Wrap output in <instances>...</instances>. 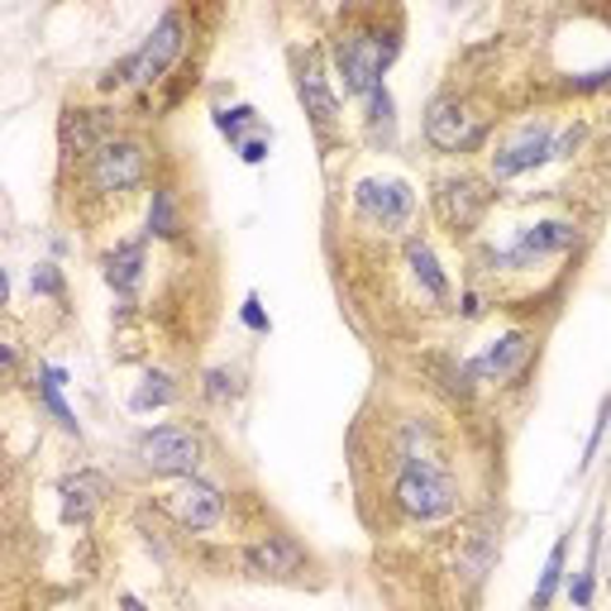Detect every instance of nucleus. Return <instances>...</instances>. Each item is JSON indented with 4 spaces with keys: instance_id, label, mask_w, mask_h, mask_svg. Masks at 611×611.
Here are the masks:
<instances>
[{
    "instance_id": "obj_9",
    "label": "nucleus",
    "mask_w": 611,
    "mask_h": 611,
    "mask_svg": "<svg viewBox=\"0 0 611 611\" xmlns=\"http://www.w3.org/2000/svg\"><path fill=\"white\" fill-rule=\"evenodd\" d=\"M440 215H444V225H454V229H473L478 221H483V211L492 206V192L478 178H454V182H444L440 186Z\"/></svg>"
},
{
    "instance_id": "obj_5",
    "label": "nucleus",
    "mask_w": 611,
    "mask_h": 611,
    "mask_svg": "<svg viewBox=\"0 0 611 611\" xmlns=\"http://www.w3.org/2000/svg\"><path fill=\"white\" fill-rule=\"evenodd\" d=\"M426 135L435 149L444 153H469L478 139H483V120L463 106V100H435L426 115Z\"/></svg>"
},
{
    "instance_id": "obj_10",
    "label": "nucleus",
    "mask_w": 611,
    "mask_h": 611,
    "mask_svg": "<svg viewBox=\"0 0 611 611\" xmlns=\"http://www.w3.org/2000/svg\"><path fill=\"white\" fill-rule=\"evenodd\" d=\"M545 158H559V153H555V139H549L545 125H530L526 135L512 143V149H502L497 158H492V172H497V178H521V172L540 168Z\"/></svg>"
},
{
    "instance_id": "obj_21",
    "label": "nucleus",
    "mask_w": 611,
    "mask_h": 611,
    "mask_svg": "<svg viewBox=\"0 0 611 611\" xmlns=\"http://www.w3.org/2000/svg\"><path fill=\"white\" fill-rule=\"evenodd\" d=\"M559 574H564V540L549 549V564H545V578H540V588H535V611H545L549 602H555V592H559Z\"/></svg>"
},
{
    "instance_id": "obj_24",
    "label": "nucleus",
    "mask_w": 611,
    "mask_h": 611,
    "mask_svg": "<svg viewBox=\"0 0 611 611\" xmlns=\"http://www.w3.org/2000/svg\"><path fill=\"white\" fill-rule=\"evenodd\" d=\"M264 153H268L264 139H249V143H244V163H264Z\"/></svg>"
},
{
    "instance_id": "obj_7",
    "label": "nucleus",
    "mask_w": 611,
    "mask_h": 611,
    "mask_svg": "<svg viewBox=\"0 0 611 611\" xmlns=\"http://www.w3.org/2000/svg\"><path fill=\"white\" fill-rule=\"evenodd\" d=\"M358 211L368 215V221H377L383 229H401L406 221H411V192H406V182H392V178H368L358 182Z\"/></svg>"
},
{
    "instance_id": "obj_13",
    "label": "nucleus",
    "mask_w": 611,
    "mask_h": 611,
    "mask_svg": "<svg viewBox=\"0 0 611 611\" xmlns=\"http://www.w3.org/2000/svg\"><path fill=\"white\" fill-rule=\"evenodd\" d=\"M526 354H530V334L512 330V334H502V340L492 344L483 358H473V363H469V373H473V377H512V373L521 368V358H526Z\"/></svg>"
},
{
    "instance_id": "obj_22",
    "label": "nucleus",
    "mask_w": 611,
    "mask_h": 611,
    "mask_svg": "<svg viewBox=\"0 0 611 611\" xmlns=\"http://www.w3.org/2000/svg\"><path fill=\"white\" fill-rule=\"evenodd\" d=\"M168 397H172L168 377H163V373H149V377H143V387L135 392V411H149V406H163Z\"/></svg>"
},
{
    "instance_id": "obj_20",
    "label": "nucleus",
    "mask_w": 611,
    "mask_h": 611,
    "mask_svg": "<svg viewBox=\"0 0 611 611\" xmlns=\"http://www.w3.org/2000/svg\"><path fill=\"white\" fill-rule=\"evenodd\" d=\"M149 229L153 235H178V206H172V192H163V186H158L153 192V206H149Z\"/></svg>"
},
{
    "instance_id": "obj_15",
    "label": "nucleus",
    "mask_w": 611,
    "mask_h": 611,
    "mask_svg": "<svg viewBox=\"0 0 611 611\" xmlns=\"http://www.w3.org/2000/svg\"><path fill=\"white\" fill-rule=\"evenodd\" d=\"M106 497V478L100 473H77L63 483V516L67 521H86L96 512V502Z\"/></svg>"
},
{
    "instance_id": "obj_1",
    "label": "nucleus",
    "mask_w": 611,
    "mask_h": 611,
    "mask_svg": "<svg viewBox=\"0 0 611 611\" xmlns=\"http://www.w3.org/2000/svg\"><path fill=\"white\" fill-rule=\"evenodd\" d=\"M178 53H182V14H163L158 29L149 34V43H143L135 57H125L120 67H110L106 77H100V86L110 92V86H125V82H158Z\"/></svg>"
},
{
    "instance_id": "obj_4",
    "label": "nucleus",
    "mask_w": 611,
    "mask_h": 611,
    "mask_svg": "<svg viewBox=\"0 0 611 611\" xmlns=\"http://www.w3.org/2000/svg\"><path fill=\"white\" fill-rule=\"evenodd\" d=\"M139 459H143V469H153V473H186L192 478L196 463H201V440L192 430L163 426V430H153L139 440Z\"/></svg>"
},
{
    "instance_id": "obj_12",
    "label": "nucleus",
    "mask_w": 611,
    "mask_h": 611,
    "mask_svg": "<svg viewBox=\"0 0 611 611\" xmlns=\"http://www.w3.org/2000/svg\"><path fill=\"white\" fill-rule=\"evenodd\" d=\"M244 564L264 578H287V574L301 569V545L287 540V535H268L264 545H254L249 555H244Z\"/></svg>"
},
{
    "instance_id": "obj_23",
    "label": "nucleus",
    "mask_w": 611,
    "mask_h": 611,
    "mask_svg": "<svg viewBox=\"0 0 611 611\" xmlns=\"http://www.w3.org/2000/svg\"><path fill=\"white\" fill-rule=\"evenodd\" d=\"M34 292H57V272L53 268H39L34 272Z\"/></svg>"
},
{
    "instance_id": "obj_14",
    "label": "nucleus",
    "mask_w": 611,
    "mask_h": 611,
    "mask_svg": "<svg viewBox=\"0 0 611 611\" xmlns=\"http://www.w3.org/2000/svg\"><path fill=\"white\" fill-rule=\"evenodd\" d=\"M100 135H106V120H100V110H67L63 115V149L67 153H100L106 143H100Z\"/></svg>"
},
{
    "instance_id": "obj_25",
    "label": "nucleus",
    "mask_w": 611,
    "mask_h": 611,
    "mask_svg": "<svg viewBox=\"0 0 611 611\" xmlns=\"http://www.w3.org/2000/svg\"><path fill=\"white\" fill-rule=\"evenodd\" d=\"M244 320H249L254 330H268V320H264V311H258V301H249V306H244Z\"/></svg>"
},
{
    "instance_id": "obj_3",
    "label": "nucleus",
    "mask_w": 611,
    "mask_h": 611,
    "mask_svg": "<svg viewBox=\"0 0 611 611\" xmlns=\"http://www.w3.org/2000/svg\"><path fill=\"white\" fill-rule=\"evenodd\" d=\"M397 506L416 521H435L454 506V483L435 463H406V473L397 478Z\"/></svg>"
},
{
    "instance_id": "obj_26",
    "label": "nucleus",
    "mask_w": 611,
    "mask_h": 611,
    "mask_svg": "<svg viewBox=\"0 0 611 611\" xmlns=\"http://www.w3.org/2000/svg\"><path fill=\"white\" fill-rule=\"evenodd\" d=\"M211 397H225V373H211Z\"/></svg>"
},
{
    "instance_id": "obj_16",
    "label": "nucleus",
    "mask_w": 611,
    "mask_h": 611,
    "mask_svg": "<svg viewBox=\"0 0 611 611\" xmlns=\"http://www.w3.org/2000/svg\"><path fill=\"white\" fill-rule=\"evenodd\" d=\"M301 100H306V115H315V125H330L334 115H340V106H334V96L325 86V72H320L315 63L301 72Z\"/></svg>"
},
{
    "instance_id": "obj_19",
    "label": "nucleus",
    "mask_w": 611,
    "mask_h": 611,
    "mask_svg": "<svg viewBox=\"0 0 611 611\" xmlns=\"http://www.w3.org/2000/svg\"><path fill=\"white\" fill-rule=\"evenodd\" d=\"M39 392H43V401H49V411L63 420L67 430H77V416L67 411V401H63V368H43V383H39Z\"/></svg>"
},
{
    "instance_id": "obj_11",
    "label": "nucleus",
    "mask_w": 611,
    "mask_h": 611,
    "mask_svg": "<svg viewBox=\"0 0 611 611\" xmlns=\"http://www.w3.org/2000/svg\"><path fill=\"white\" fill-rule=\"evenodd\" d=\"M574 239H578V229H574V225H564V221H545V225H535L530 235H521V244H516V249H512V254H502V264L521 268V264H530V258L564 254Z\"/></svg>"
},
{
    "instance_id": "obj_8",
    "label": "nucleus",
    "mask_w": 611,
    "mask_h": 611,
    "mask_svg": "<svg viewBox=\"0 0 611 611\" xmlns=\"http://www.w3.org/2000/svg\"><path fill=\"white\" fill-rule=\"evenodd\" d=\"M168 512L178 516L186 530H206L225 516V497L211 483H201V478H186L182 487L168 492Z\"/></svg>"
},
{
    "instance_id": "obj_6",
    "label": "nucleus",
    "mask_w": 611,
    "mask_h": 611,
    "mask_svg": "<svg viewBox=\"0 0 611 611\" xmlns=\"http://www.w3.org/2000/svg\"><path fill=\"white\" fill-rule=\"evenodd\" d=\"M92 182L100 192H129L143 182V149L129 139H110L106 149L92 158Z\"/></svg>"
},
{
    "instance_id": "obj_17",
    "label": "nucleus",
    "mask_w": 611,
    "mask_h": 611,
    "mask_svg": "<svg viewBox=\"0 0 611 611\" xmlns=\"http://www.w3.org/2000/svg\"><path fill=\"white\" fill-rule=\"evenodd\" d=\"M139 272H143V249H139V244H120V249L106 258V278H110L115 292H135Z\"/></svg>"
},
{
    "instance_id": "obj_2",
    "label": "nucleus",
    "mask_w": 611,
    "mask_h": 611,
    "mask_svg": "<svg viewBox=\"0 0 611 611\" xmlns=\"http://www.w3.org/2000/svg\"><path fill=\"white\" fill-rule=\"evenodd\" d=\"M392 53H397V43L383 39V34H349V39H340L334 57H340L344 92L349 96H377V92H383L377 77H383V67L392 63Z\"/></svg>"
},
{
    "instance_id": "obj_18",
    "label": "nucleus",
    "mask_w": 611,
    "mask_h": 611,
    "mask_svg": "<svg viewBox=\"0 0 611 611\" xmlns=\"http://www.w3.org/2000/svg\"><path fill=\"white\" fill-rule=\"evenodd\" d=\"M406 264L416 268V278H420V287L435 297V301H444V272H440V264H435V254H430V244H420V239H411L406 244Z\"/></svg>"
}]
</instances>
